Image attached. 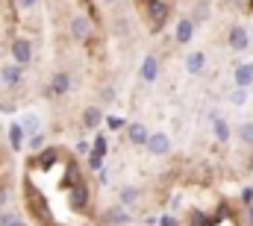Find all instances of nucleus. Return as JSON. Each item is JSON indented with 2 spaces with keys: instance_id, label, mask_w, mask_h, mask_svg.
Wrapping results in <instances>:
<instances>
[{
  "instance_id": "nucleus-18",
  "label": "nucleus",
  "mask_w": 253,
  "mask_h": 226,
  "mask_svg": "<svg viewBox=\"0 0 253 226\" xmlns=\"http://www.w3.org/2000/svg\"><path fill=\"white\" fill-rule=\"evenodd\" d=\"M24 135H27V132L21 129V123H12V126H9V138H12V147H15V150L24 147Z\"/></svg>"
},
{
  "instance_id": "nucleus-5",
  "label": "nucleus",
  "mask_w": 253,
  "mask_h": 226,
  "mask_svg": "<svg viewBox=\"0 0 253 226\" xmlns=\"http://www.w3.org/2000/svg\"><path fill=\"white\" fill-rule=\"evenodd\" d=\"M230 47H233L236 53L248 50V47H251V33H248L245 27H233V30H230Z\"/></svg>"
},
{
  "instance_id": "nucleus-24",
  "label": "nucleus",
  "mask_w": 253,
  "mask_h": 226,
  "mask_svg": "<svg viewBox=\"0 0 253 226\" xmlns=\"http://www.w3.org/2000/svg\"><path fill=\"white\" fill-rule=\"evenodd\" d=\"M209 18V12H206V6H197L194 9V15H191V24H203Z\"/></svg>"
},
{
  "instance_id": "nucleus-33",
  "label": "nucleus",
  "mask_w": 253,
  "mask_h": 226,
  "mask_svg": "<svg viewBox=\"0 0 253 226\" xmlns=\"http://www.w3.org/2000/svg\"><path fill=\"white\" fill-rule=\"evenodd\" d=\"M251 41H253V33H251Z\"/></svg>"
},
{
  "instance_id": "nucleus-22",
  "label": "nucleus",
  "mask_w": 253,
  "mask_h": 226,
  "mask_svg": "<svg viewBox=\"0 0 253 226\" xmlns=\"http://www.w3.org/2000/svg\"><path fill=\"white\" fill-rule=\"evenodd\" d=\"M245 100H248V91H245V88H236V91L230 94V103H233V106H245Z\"/></svg>"
},
{
  "instance_id": "nucleus-7",
  "label": "nucleus",
  "mask_w": 253,
  "mask_h": 226,
  "mask_svg": "<svg viewBox=\"0 0 253 226\" xmlns=\"http://www.w3.org/2000/svg\"><path fill=\"white\" fill-rule=\"evenodd\" d=\"M147 12H150V18H153V27L165 24V18H168V6H165L162 0H147Z\"/></svg>"
},
{
  "instance_id": "nucleus-26",
  "label": "nucleus",
  "mask_w": 253,
  "mask_h": 226,
  "mask_svg": "<svg viewBox=\"0 0 253 226\" xmlns=\"http://www.w3.org/2000/svg\"><path fill=\"white\" fill-rule=\"evenodd\" d=\"M156 224H159V226H180V221H177L174 215H165V218H162V221H156Z\"/></svg>"
},
{
  "instance_id": "nucleus-32",
  "label": "nucleus",
  "mask_w": 253,
  "mask_h": 226,
  "mask_svg": "<svg viewBox=\"0 0 253 226\" xmlns=\"http://www.w3.org/2000/svg\"><path fill=\"white\" fill-rule=\"evenodd\" d=\"M103 3H106V6H115V3H118V0H103Z\"/></svg>"
},
{
  "instance_id": "nucleus-17",
  "label": "nucleus",
  "mask_w": 253,
  "mask_h": 226,
  "mask_svg": "<svg viewBox=\"0 0 253 226\" xmlns=\"http://www.w3.org/2000/svg\"><path fill=\"white\" fill-rule=\"evenodd\" d=\"M85 200H88V191H85L83 185H77V188L71 191V206H74V209H85Z\"/></svg>"
},
{
  "instance_id": "nucleus-25",
  "label": "nucleus",
  "mask_w": 253,
  "mask_h": 226,
  "mask_svg": "<svg viewBox=\"0 0 253 226\" xmlns=\"http://www.w3.org/2000/svg\"><path fill=\"white\" fill-rule=\"evenodd\" d=\"M106 126H109V129H121V126H126V120L118 117V114H109V117H106Z\"/></svg>"
},
{
  "instance_id": "nucleus-3",
  "label": "nucleus",
  "mask_w": 253,
  "mask_h": 226,
  "mask_svg": "<svg viewBox=\"0 0 253 226\" xmlns=\"http://www.w3.org/2000/svg\"><path fill=\"white\" fill-rule=\"evenodd\" d=\"M0 82L9 85V88H18V85L24 82V68H21V65H6V68H0Z\"/></svg>"
},
{
  "instance_id": "nucleus-11",
  "label": "nucleus",
  "mask_w": 253,
  "mask_h": 226,
  "mask_svg": "<svg viewBox=\"0 0 253 226\" xmlns=\"http://www.w3.org/2000/svg\"><path fill=\"white\" fill-rule=\"evenodd\" d=\"M129 221H132V218H129V212H126L124 206H115V209L106 212V224L109 226H126Z\"/></svg>"
},
{
  "instance_id": "nucleus-28",
  "label": "nucleus",
  "mask_w": 253,
  "mask_h": 226,
  "mask_svg": "<svg viewBox=\"0 0 253 226\" xmlns=\"http://www.w3.org/2000/svg\"><path fill=\"white\" fill-rule=\"evenodd\" d=\"M9 203V191H6V185H0V209Z\"/></svg>"
},
{
  "instance_id": "nucleus-4",
  "label": "nucleus",
  "mask_w": 253,
  "mask_h": 226,
  "mask_svg": "<svg viewBox=\"0 0 253 226\" xmlns=\"http://www.w3.org/2000/svg\"><path fill=\"white\" fill-rule=\"evenodd\" d=\"M91 36V21L85 18V15H77V18H71V38H77V41H85Z\"/></svg>"
},
{
  "instance_id": "nucleus-20",
  "label": "nucleus",
  "mask_w": 253,
  "mask_h": 226,
  "mask_svg": "<svg viewBox=\"0 0 253 226\" xmlns=\"http://www.w3.org/2000/svg\"><path fill=\"white\" fill-rule=\"evenodd\" d=\"M0 226H27V224L12 212H0Z\"/></svg>"
},
{
  "instance_id": "nucleus-31",
  "label": "nucleus",
  "mask_w": 253,
  "mask_h": 226,
  "mask_svg": "<svg viewBox=\"0 0 253 226\" xmlns=\"http://www.w3.org/2000/svg\"><path fill=\"white\" fill-rule=\"evenodd\" d=\"M248 224H253V203L248 206Z\"/></svg>"
},
{
  "instance_id": "nucleus-6",
  "label": "nucleus",
  "mask_w": 253,
  "mask_h": 226,
  "mask_svg": "<svg viewBox=\"0 0 253 226\" xmlns=\"http://www.w3.org/2000/svg\"><path fill=\"white\" fill-rule=\"evenodd\" d=\"M138 76H141L144 82H153V79L159 76V59H156V56H144V62H141V71H138Z\"/></svg>"
},
{
  "instance_id": "nucleus-10",
  "label": "nucleus",
  "mask_w": 253,
  "mask_h": 226,
  "mask_svg": "<svg viewBox=\"0 0 253 226\" xmlns=\"http://www.w3.org/2000/svg\"><path fill=\"white\" fill-rule=\"evenodd\" d=\"M236 88H251L253 85V65H236Z\"/></svg>"
},
{
  "instance_id": "nucleus-30",
  "label": "nucleus",
  "mask_w": 253,
  "mask_h": 226,
  "mask_svg": "<svg viewBox=\"0 0 253 226\" xmlns=\"http://www.w3.org/2000/svg\"><path fill=\"white\" fill-rule=\"evenodd\" d=\"M36 3H39V0H18V6H21V9H33Z\"/></svg>"
},
{
  "instance_id": "nucleus-15",
  "label": "nucleus",
  "mask_w": 253,
  "mask_h": 226,
  "mask_svg": "<svg viewBox=\"0 0 253 226\" xmlns=\"http://www.w3.org/2000/svg\"><path fill=\"white\" fill-rule=\"evenodd\" d=\"M21 129H24L27 135H39V129H42V120H39L36 114H24V117H21Z\"/></svg>"
},
{
  "instance_id": "nucleus-19",
  "label": "nucleus",
  "mask_w": 253,
  "mask_h": 226,
  "mask_svg": "<svg viewBox=\"0 0 253 226\" xmlns=\"http://www.w3.org/2000/svg\"><path fill=\"white\" fill-rule=\"evenodd\" d=\"M138 197H141V191H138L135 185H129V188H124V191H121V206H124V209H126V206H132Z\"/></svg>"
},
{
  "instance_id": "nucleus-14",
  "label": "nucleus",
  "mask_w": 253,
  "mask_h": 226,
  "mask_svg": "<svg viewBox=\"0 0 253 226\" xmlns=\"http://www.w3.org/2000/svg\"><path fill=\"white\" fill-rule=\"evenodd\" d=\"M191 38H194V24H191V18H183V21L177 24V41L186 44Z\"/></svg>"
},
{
  "instance_id": "nucleus-29",
  "label": "nucleus",
  "mask_w": 253,
  "mask_h": 226,
  "mask_svg": "<svg viewBox=\"0 0 253 226\" xmlns=\"http://www.w3.org/2000/svg\"><path fill=\"white\" fill-rule=\"evenodd\" d=\"M242 200H245V206H251V203H253V188H245V194H242Z\"/></svg>"
},
{
  "instance_id": "nucleus-8",
  "label": "nucleus",
  "mask_w": 253,
  "mask_h": 226,
  "mask_svg": "<svg viewBox=\"0 0 253 226\" xmlns=\"http://www.w3.org/2000/svg\"><path fill=\"white\" fill-rule=\"evenodd\" d=\"M126 138H129L132 144H147L150 132H147L144 123H126Z\"/></svg>"
},
{
  "instance_id": "nucleus-23",
  "label": "nucleus",
  "mask_w": 253,
  "mask_h": 226,
  "mask_svg": "<svg viewBox=\"0 0 253 226\" xmlns=\"http://www.w3.org/2000/svg\"><path fill=\"white\" fill-rule=\"evenodd\" d=\"M91 156H97V159H103V156H106V138H103V135H97V138H94V153H91Z\"/></svg>"
},
{
  "instance_id": "nucleus-2",
  "label": "nucleus",
  "mask_w": 253,
  "mask_h": 226,
  "mask_svg": "<svg viewBox=\"0 0 253 226\" xmlns=\"http://www.w3.org/2000/svg\"><path fill=\"white\" fill-rule=\"evenodd\" d=\"M12 59H15V65H30L33 62V44L27 41V38H15L12 41Z\"/></svg>"
},
{
  "instance_id": "nucleus-12",
  "label": "nucleus",
  "mask_w": 253,
  "mask_h": 226,
  "mask_svg": "<svg viewBox=\"0 0 253 226\" xmlns=\"http://www.w3.org/2000/svg\"><path fill=\"white\" fill-rule=\"evenodd\" d=\"M100 120H103L100 106H88V109L83 112V126H85V129H97V126H100Z\"/></svg>"
},
{
  "instance_id": "nucleus-21",
  "label": "nucleus",
  "mask_w": 253,
  "mask_h": 226,
  "mask_svg": "<svg viewBox=\"0 0 253 226\" xmlns=\"http://www.w3.org/2000/svg\"><path fill=\"white\" fill-rule=\"evenodd\" d=\"M239 138H242L245 144H253V120L242 123V129H239Z\"/></svg>"
},
{
  "instance_id": "nucleus-1",
  "label": "nucleus",
  "mask_w": 253,
  "mask_h": 226,
  "mask_svg": "<svg viewBox=\"0 0 253 226\" xmlns=\"http://www.w3.org/2000/svg\"><path fill=\"white\" fill-rule=\"evenodd\" d=\"M144 147H147L150 156H168L171 153V138L165 132H150V138H147Z\"/></svg>"
},
{
  "instance_id": "nucleus-27",
  "label": "nucleus",
  "mask_w": 253,
  "mask_h": 226,
  "mask_svg": "<svg viewBox=\"0 0 253 226\" xmlns=\"http://www.w3.org/2000/svg\"><path fill=\"white\" fill-rule=\"evenodd\" d=\"M42 144H44V138H42V132H39V135H30V147H33V150H39Z\"/></svg>"
},
{
  "instance_id": "nucleus-9",
  "label": "nucleus",
  "mask_w": 253,
  "mask_h": 226,
  "mask_svg": "<svg viewBox=\"0 0 253 226\" xmlns=\"http://www.w3.org/2000/svg\"><path fill=\"white\" fill-rule=\"evenodd\" d=\"M209 120H212V132H215V138L224 144V141H230V123L224 120V117H218V114L212 112L209 114Z\"/></svg>"
},
{
  "instance_id": "nucleus-16",
  "label": "nucleus",
  "mask_w": 253,
  "mask_h": 226,
  "mask_svg": "<svg viewBox=\"0 0 253 226\" xmlns=\"http://www.w3.org/2000/svg\"><path fill=\"white\" fill-rule=\"evenodd\" d=\"M203 65H206V56H203V53H189V56H186V71H189V74H200Z\"/></svg>"
},
{
  "instance_id": "nucleus-13",
  "label": "nucleus",
  "mask_w": 253,
  "mask_h": 226,
  "mask_svg": "<svg viewBox=\"0 0 253 226\" xmlns=\"http://www.w3.org/2000/svg\"><path fill=\"white\" fill-rule=\"evenodd\" d=\"M71 91V76L68 74H56L50 79V94H68Z\"/></svg>"
}]
</instances>
